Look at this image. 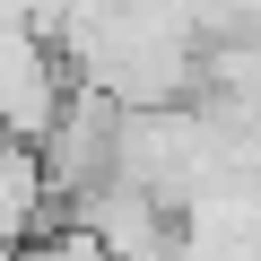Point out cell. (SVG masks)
<instances>
[{
    "label": "cell",
    "mask_w": 261,
    "mask_h": 261,
    "mask_svg": "<svg viewBox=\"0 0 261 261\" xmlns=\"http://www.w3.org/2000/svg\"><path fill=\"white\" fill-rule=\"evenodd\" d=\"M18 261H113V252H105V244H96L87 226H53V235H35V244H27Z\"/></svg>",
    "instance_id": "7a4b0ae2"
},
{
    "label": "cell",
    "mask_w": 261,
    "mask_h": 261,
    "mask_svg": "<svg viewBox=\"0 0 261 261\" xmlns=\"http://www.w3.org/2000/svg\"><path fill=\"white\" fill-rule=\"evenodd\" d=\"M53 166H44V148H27V140H0V244H35L44 235V218H53Z\"/></svg>",
    "instance_id": "6da1fadb"
}]
</instances>
